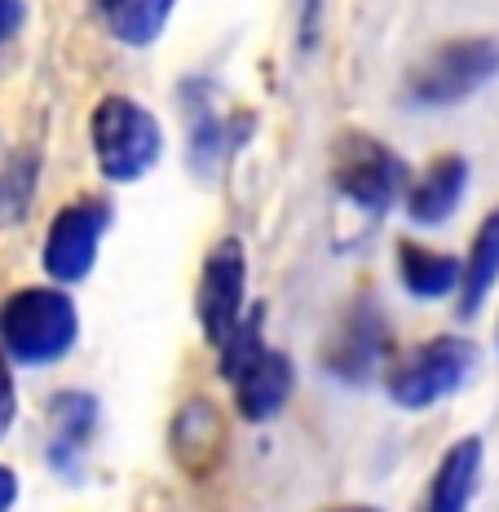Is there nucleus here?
I'll use <instances>...</instances> for the list:
<instances>
[{
	"mask_svg": "<svg viewBox=\"0 0 499 512\" xmlns=\"http://www.w3.org/2000/svg\"><path fill=\"white\" fill-rule=\"evenodd\" d=\"M332 186L341 190L358 212L367 217H385L398 199H407L411 190V168L389 142H380L367 128H341L332 137Z\"/></svg>",
	"mask_w": 499,
	"mask_h": 512,
	"instance_id": "1",
	"label": "nucleus"
},
{
	"mask_svg": "<svg viewBox=\"0 0 499 512\" xmlns=\"http://www.w3.org/2000/svg\"><path fill=\"white\" fill-rule=\"evenodd\" d=\"M89 142L98 173L115 186H129V181H142L159 164L164 128L142 102L124 98V93H106L89 115Z\"/></svg>",
	"mask_w": 499,
	"mask_h": 512,
	"instance_id": "2",
	"label": "nucleus"
},
{
	"mask_svg": "<svg viewBox=\"0 0 499 512\" xmlns=\"http://www.w3.org/2000/svg\"><path fill=\"white\" fill-rule=\"evenodd\" d=\"M80 336V309L62 287H18L0 305V340L9 358L27 367H49L67 358Z\"/></svg>",
	"mask_w": 499,
	"mask_h": 512,
	"instance_id": "3",
	"label": "nucleus"
},
{
	"mask_svg": "<svg viewBox=\"0 0 499 512\" xmlns=\"http://www.w3.org/2000/svg\"><path fill=\"white\" fill-rule=\"evenodd\" d=\"M499 76V40L491 36H464L442 40L429 49L416 67L407 71V102L424 111H447V106L469 102Z\"/></svg>",
	"mask_w": 499,
	"mask_h": 512,
	"instance_id": "4",
	"label": "nucleus"
},
{
	"mask_svg": "<svg viewBox=\"0 0 499 512\" xmlns=\"http://www.w3.org/2000/svg\"><path fill=\"white\" fill-rule=\"evenodd\" d=\"M482 349L469 336H433L385 371V393L402 411H424L473 380Z\"/></svg>",
	"mask_w": 499,
	"mask_h": 512,
	"instance_id": "5",
	"label": "nucleus"
},
{
	"mask_svg": "<svg viewBox=\"0 0 499 512\" xmlns=\"http://www.w3.org/2000/svg\"><path fill=\"white\" fill-rule=\"evenodd\" d=\"M389 349H394V336H389L385 309L371 292H363L345 305L332 336L323 340V367L341 384H367L389 362Z\"/></svg>",
	"mask_w": 499,
	"mask_h": 512,
	"instance_id": "6",
	"label": "nucleus"
},
{
	"mask_svg": "<svg viewBox=\"0 0 499 512\" xmlns=\"http://www.w3.org/2000/svg\"><path fill=\"white\" fill-rule=\"evenodd\" d=\"M243 301H248V252L239 239H217L204 256L195 292V314L208 345L221 349L230 340V332L243 323Z\"/></svg>",
	"mask_w": 499,
	"mask_h": 512,
	"instance_id": "7",
	"label": "nucleus"
},
{
	"mask_svg": "<svg viewBox=\"0 0 499 512\" xmlns=\"http://www.w3.org/2000/svg\"><path fill=\"white\" fill-rule=\"evenodd\" d=\"M106 230H111V204H106V199L89 195V199H76V204H62L53 212V226L45 234V252H40L49 279H58V283L89 279Z\"/></svg>",
	"mask_w": 499,
	"mask_h": 512,
	"instance_id": "8",
	"label": "nucleus"
},
{
	"mask_svg": "<svg viewBox=\"0 0 499 512\" xmlns=\"http://www.w3.org/2000/svg\"><path fill=\"white\" fill-rule=\"evenodd\" d=\"M182 102L190 106V164L199 173H217L221 159L235 155V146L252 133V120H235L212 106V89L190 80L182 89Z\"/></svg>",
	"mask_w": 499,
	"mask_h": 512,
	"instance_id": "9",
	"label": "nucleus"
},
{
	"mask_svg": "<svg viewBox=\"0 0 499 512\" xmlns=\"http://www.w3.org/2000/svg\"><path fill=\"white\" fill-rule=\"evenodd\" d=\"M464 190H469V159L438 155L429 168H424V177L411 181L402 208H407L411 226L429 230V226H442V221L455 217V208L464 204Z\"/></svg>",
	"mask_w": 499,
	"mask_h": 512,
	"instance_id": "10",
	"label": "nucleus"
},
{
	"mask_svg": "<svg viewBox=\"0 0 499 512\" xmlns=\"http://www.w3.org/2000/svg\"><path fill=\"white\" fill-rule=\"evenodd\" d=\"M235 407L248 424H265L274 420L292 398V384H296V367L283 349H265V354L252 362L248 371H239L235 380Z\"/></svg>",
	"mask_w": 499,
	"mask_h": 512,
	"instance_id": "11",
	"label": "nucleus"
},
{
	"mask_svg": "<svg viewBox=\"0 0 499 512\" xmlns=\"http://www.w3.org/2000/svg\"><path fill=\"white\" fill-rule=\"evenodd\" d=\"M226 446V420L208 398H190L168 424V451L186 473H212Z\"/></svg>",
	"mask_w": 499,
	"mask_h": 512,
	"instance_id": "12",
	"label": "nucleus"
},
{
	"mask_svg": "<svg viewBox=\"0 0 499 512\" xmlns=\"http://www.w3.org/2000/svg\"><path fill=\"white\" fill-rule=\"evenodd\" d=\"M482 464H486L482 437H460V442H451L447 455L433 468V482L424 490L420 512H469L477 482H482Z\"/></svg>",
	"mask_w": 499,
	"mask_h": 512,
	"instance_id": "13",
	"label": "nucleus"
},
{
	"mask_svg": "<svg viewBox=\"0 0 499 512\" xmlns=\"http://www.w3.org/2000/svg\"><path fill=\"white\" fill-rule=\"evenodd\" d=\"M98 420H102V407L93 393H58L49 407V460L58 473H67L71 464L80 460V451L93 442V433H98Z\"/></svg>",
	"mask_w": 499,
	"mask_h": 512,
	"instance_id": "14",
	"label": "nucleus"
},
{
	"mask_svg": "<svg viewBox=\"0 0 499 512\" xmlns=\"http://www.w3.org/2000/svg\"><path fill=\"white\" fill-rule=\"evenodd\" d=\"M398 283L407 287L416 301H442V296L460 292L464 261L438 248H420V243H398Z\"/></svg>",
	"mask_w": 499,
	"mask_h": 512,
	"instance_id": "15",
	"label": "nucleus"
},
{
	"mask_svg": "<svg viewBox=\"0 0 499 512\" xmlns=\"http://www.w3.org/2000/svg\"><path fill=\"white\" fill-rule=\"evenodd\" d=\"M499 283V208L477 226L469 256H464V283H460V301H455V314L460 318H477L486 305V296L495 292Z\"/></svg>",
	"mask_w": 499,
	"mask_h": 512,
	"instance_id": "16",
	"label": "nucleus"
},
{
	"mask_svg": "<svg viewBox=\"0 0 499 512\" xmlns=\"http://www.w3.org/2000/svg\"><path fill=\"white\" fill-rule=\"evenodd\" d=\"M102 27L111 31L120 45L146 49L164 36L168 14H173V0H93Z\"/></svg>",
	"mask_w": 499,
	"mask_h": 512,
	"instance_id": "17",
	"label": "nucleus"
},
{
	"mask_svg": "<svg viewBox=\"0 0 499 512\" xmlns=\"http://www.w3.org/2000/svg\"><path fill=\"white\" fill-rule=\"evenodd\" d=\"M265 354V309H248V318L230 332V340L221 345V376L235 380L239 371H248L252 362Z\"/></svg>",
	"mask_w": 499,
	"mask_h": 512,
	"instance_id": "18",
	"label": "nucleus"
},
{
	"mask_svg": "<svg viewBox=\"0 0 499 512\" xmlns=\"http://www.w3.org/2000/svg\"><path fill=\"white\" fill-rule=\"evenodd\" d=\"M14 415H18V398H14V384H9L5 362H0V437L9 433V424H14Z\"/></svg>",
	"mask_w": 499,
	"mask_h": 512,
	"instance_id": "19",
	"label": "nucleus"
},
{
	"mask_svg": "<svg viewBox=\"0 0 499 512\" xmlns=\"http://www.w3.org/2000/svg\"><path fill=\"white\" fill-rule=\"evenodd\" d=\"M14 499H18V477L9 473L5 464H0V512L14 508Z\"/></svg>",
	"mask_w": 499,
	"mask_h": 512,
	"instance_id": "20",
	"label": "nucleus"
},
{
	"mask_svg": "<svg viewBox=\"0 0 499 512\" xmlns=\"http://www.w3.org/2000/svg\"><path fill=\"white\" fill-rule=\"evenodd\" d=\"M14 23H18V0H0V40L14 31Z\"/></svg>",
	"mask_w": 499,
	"mask_h": 512,
	"instance_id": "21",
	"label": "nucleus"
},
{
	"mask_svg": "<svg viewBox=\"0 0 499 512\" xmlns=\"http://www.w3.org/2000/svg\"><path fill=\"white\" fill-rule=\"evenodd\" d=\"M327 512H380V508H371V504H341V508H327Z\"/></svg>",
	"mask_w": 499,
	"mask_h": 512,
	"instance_id": "22",
	"label": "nucleus"
}]
</instances>
